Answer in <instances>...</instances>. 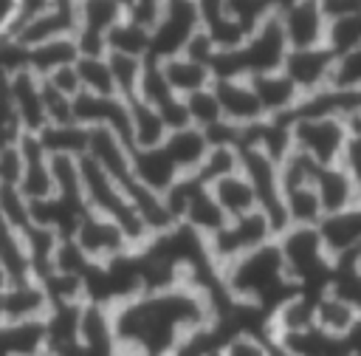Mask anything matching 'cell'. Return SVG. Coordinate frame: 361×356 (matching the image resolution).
<instances>
[{"label":"cell","instance_id":"obj_10","mask_svg":"<svg viewBox=\"0 0 361 356\" xmlns=\"http://www.w3.org/2000/svg\"><path fill=\"white\" fill-rule=\"evenodd\" d=\"M73 240L93 266H104V263H113V260L127 257L130 251H135L133 240L127 237V232L118 223H113L102 215H93V212H87L79 220V226L73 232Z\"/></svg>","mask_w":361,"mask_h":356},{"label":"cell","instance_id":"obj_38","mask_svg":"<svg viewBox=\"0 0 361 356\" xmlns=\"http://www.w3.org/2000/svg\"><path fill=\"white\" fill-rule=\"evenodd\" d=\"M220 353L223 356H271V348H268V336L265 333L243 331V333L228 336L220 345Z\"/></svg>","mask_w":361,"mask_h":356},{"label":"cell","instance_id":"obj_34","mask_svg":"<svg viewBox=\"0 0 361 356\" xmlns=\"http://www.w3.org/2000/svg\"><path fill=\"white\" fill-rule=\"evenodd\" d=\"M183 107H186V116H189V124L197 127V130H212L217 127L223 119V110H220V102L214 96V88H206V90H197L192 96H183Z\"/></svg>","mask_w":361,"mask_h":356},{"label":"cell","instance_id":"obj_26","mask_svg":"<svg viewBox=\"0 0 361 356\" xmlns=\"http://www.w3.org/2000/svg\"><path fill=\"white\" fill-rule=\"evenodd\" d=\"M166 136H169V130H166L164 119L158 116V110L133 99L130 102V150L161 147Z\"/></svg>","mask_w":361,"mask_h":356},{"label":"cell","instance_id":"obj_5","mask_svg":"<svg viewBox=\"0 0 361 356\" xmlns=\"http://www.w3.org/2000/svg\"><path fill=\"white\" fill-rule=\"evenodd\" d=\"M79 28V3L65 0H20V17L11 37L28 51L42 42L71 40Z\"/></svg>","mask_w":361,"mask_h":356},{"label":"cell","instance_id":"obj_21","mask_svg":"<svg viewBox=\"0 0 361 356\" xmlns=\"http://www.w3.org/2000/svg\"><path fill=\"white\" fill-rule=\"evenodd\" d=\"M0 274H3L6 285L34 280V266H31L25 235L3 220H0Z\"/></svg>","mask_w":361,"mask_h":356},{"label":"cell","instance_id":"obj_35","mask_svg":"<svg viewBox=\"0 0 361 356\" xmlns=\"http://www.w3.org/2000/svg\"><path fill=\"white\" fill-rule=\"evenodd\" d=\"M330 90L344 93V96H358L361 93V45L347 51V54H338L333 59Z\"/></svg>","mask_w":361,"mask_h":356},{"label":"cell","instance_id":"obj_9","mask_svg":"<svg viewBox=\"0 0 361 356\" xmlns=\"http://www.w3.org/2000/svg\"><path fill=\"white\" fill-rule=\"evenodd\" d=\"M276 20L285 31L288 48H324L327 42V14L322 0H285L276 3Z\"/></svg>","mask_w":361,"mask_h":356},{"label":"cell","instance_id":"obj_36","mask_svg":"<svg viewBox=\"0 0 361 356\" xmlns=\"http://www.w3.org/2000/svg\"><path fill=\"white\" fill-rule=\"evenodd\" d=\"M324 291L336 294L338 299H344L350 308L361 314V263H336Z\"/></svg>","mask_w":361,"mask_h":356},{"label":"cell","instance_id":"obj_25","mask_svg":"<svg viewBox=\"0 0 361 356\" xmlns=\"http://www.w3.org/2000/svg\"><path fill=\"white\" fill-rule=\"evenodd\" d=\"M209 189H212V198L217 201V206L223 209V215H226L228 220H237V218H243V215L257 212L254 189H251V184L245 181L243 172L226 175V178L209 184Z\"/></svg>","mask_w":361,"mask_h":356},{"label":"cell","instance_id":"obj_12","mask_svg":"<svg viewBox=\"0 0 361 356\" xmlns=\"http://www.w3.org/2000/svg\"><path fill=\"white\" fill-rule=\"evenodd\" d=\"M333 54L327 48H302V51H288L282 73L293 82V88L302 93V99L316 96L330 88V73H333Z\"/></svg>","mask_w":361,"mask_h":356},{"label":"cell","instance_id":"obj_20","mask_svg":"<svg viewBox=\"0 0 361 356\" xmlns=\"http://www.w3.org/2000/svg\"><path fill=\"white\" fill-rule=\"evenodd\" d=\"M313 186H316V195H319V203H322L324 215H333V212H341L347 206L361 203L355 178H353V172L344 164L319 167Z\"/></svg>","mask_w":361,"mask_h":356},{"label":"cell","instance_id":"obj_18","mask_svg":"<svg viewBox=\"0 0 361 356\" xmlns=\"http://www.w3.org/2000/svg\"><path fill=\"white\" fill-rule=\"evenodd\" d=\"M251 88L257 93V102L265 119H290L302 105V93L293 88V82L282 71L254 76Z\"/></svg>","mask_w":361,"mask_h":356},{"label":"cell","instance_id":"obj_39","mask_svg":"<svg viewBox=\"0 0 361 356\" xmlns=\"http://www.w3.org/2000/svg\"><path fill=\"white\" fill-rule=\"evenodd\" d=\"M161 11H164V3H155V0H138V3H124V20H130L133 25L144 28V31H155L158 20H161Z\"/></svg>","mask_w":361,"mask_h":356},{"label":"cell","instance_id":"obj_29","mask_svg":"<svg viewBox=\"0 0 361 356\" xmlns=\"http://www.w3.org/2000/svg\"><path fill=\"white\" fill-rule=\"evenodd\" d=\"M37 141L45 147L48 155H68L82 158L87 153V130L79 124H48Z\"/></svg>","mask_w":361,"mask_h":356},{"label":"cell","instance_id":"obj_14","mask_svg":"<svg viewBox=\"0 0 361 356\" xmlns=\"http://www.w3.org/2000/svg\"><path fill=\"white\" fill-rule=\"evenodd\" d=\"M8 93L17 110V119L23 124L25 136H39L48 127V116H45V96H42V79L37 73L17 71L8 76Z\"/></svg>","mask_w":361,"mask_h":356},{"label":"cell","instance_id":"obj_19","mask_svg":"<svg viewBox=\"0 0 361 356\" xmlns=\"http://www.w3.org/2000/svg\"><path fill=\"white\" fill-rule=\"evenodd\" d=\"M3 297H6V325L45 322V316L51 311V299H48V294H45L39 280L6 285Z\"/></svg>","mask_w":361,"mask_h":356},{"label":"cell","instance_id":"obj_13","mask_svg":"<svg viewBox=\"0 0 361 356\" xmlns=\"http://www.w3.org/2000/svg\"><path fill=\"white\" fill-rule=\"evenodd\" d=\"M20 153H23V172H20L17 189L23 192V198H25L28 203L51 201L54 192H56L51 155H48L45 147L37 141V136H25V138L20 141Z\"/></svg>","mask_w":361,"mask_h":356},{"label":"cell","instance_id":"obj_31","mask_svg":"<svg viewBox=\"0 0 361 356\" xmlns=\"http://www.w3.org/2000/svg\"><path fill=\"white\" fill-rule=\"evenodd\" d=\"M149 45H152V34L138 28V25H133L124 17L107 37V54H124V57L149 59Z\"/></svg>","mask_w":361,"mask_h":356},{"label":"cell","instance_id":"obj_37","mask_svg":"<svg viewBox=\"0 0 361 356\" xmlns=\"http://www.w3.org/2000/svg\"><path fill=\"white\" fill-rule=\"evenodd\" d=\"M234 172H240V150L237 147H209V155L197 170V178L209 186Z\"/></svg>","mask_w":361,"mask_h":356},{"label":"cell","instance_id":"obj_30","mask_svg":"<svg viewBox=\"0 0 361 356\" xmlns=\"http://www.w3.org/2000/svg\"><path fill=\"white\" fill-rule=\"evenodd\" d=\"M135 99L144 102V105H149V107H155V110L161 113L164 107H169V105H172L175 99H180V96L172 93V88H169V82H166V76H164V71H161V62L147 59Z\"/></svg>","mask_w":361,"mask_h":356},{"label":"cell","instance_id":"obj_42","mask_svg":"<svg viewBox=\"0 0 361 356\" xmlns=\"http://www.w3.org/2000/svg\"><path fill=\"white\" fill-rule=\"evenodd\" d=\"M0 288H6V280H3V274H0Z\"/></svg>","mask_w":361,"mask_h":356},{"label":"cell","instance_id":"obj_17","mask_svg":"<svg viewBox=\"0 0 361 356\" xmlns=\"http://www.w3.org/2000/svg\"><path fill=\"white\" fill-rule=\"evenodd\" d=\"M130 161H133V181H135V186H141V189H147L152 195H166L183 178L180 170L172 164V158L166 155L164 147L133 150Z\"/></svg>","mask_w":361,"mask_h":356},{"label":"cell","instance_id":"obj_16","mask_svg":"<svg viewBox=\"0 0 361 356\" xmlns=\"http://www.w3.org/2000/svg\"><path fill=\"white\" fill-rule=\"evenodd\" d=\"M316 297L313 291H293L285 302H279L268 316V336L285 339L299 336L316 328Z\"/></svg>","mask_w":361,"mask_h":356},{"label":"cell","instance_id":"obj_40","mask_svg":"<svg viewBox=\"0 0 361 356\" xmlns=\"http://www.w3.org/2000/svg\"><path fill=\"white\" fill-rule=\"evenodd\" d=\"M20 17V0H0V37H11Z\"/></svg>","mask_w":361,"mask_h":356},{"label":"cell","instance_id":"obj_41","mask_svg":"<svg viewBox=\"0 0 361 356\" xmlns=\"http://www.w3.org/2000/svg\"><path fill=\"white\" fill-rule=\"evenodd\" d=\"M6 325V297H3V288H0V328Z\"/></svg>","mask_w":361,"mask_h":356},{"label":"cell","instance_id":"obj_32","mask_svg":"<svg viewBox=\"0 0 361 356\" xmlns=\"http://www.w3.org/2000/svg\"><path fill=\"white\" fill-rule=\"evenodd\" d=\"M76 73H79L82 93H90V96H116L107 57H79L76 59Z\"/></svg>","mask_w":361,"mask_h":356},{"label":"cell","instance_id":"obj_2","mask_svg":"<svg viewBox=\"0 0 361 356\" xmlns=\"http://www.w3.org/2000/svg\"><path fill=\"white\" fill-rule=\"evenodd\" d=\"M220 285L228 299L259 308L271 316V311L285 302L293 291H299L285 271L282 254L276 240L231 260L228 266L220 268Z\"/></svg>","mask_w":361,"mask_h":356},{"label":"cell","instance_id":"obj_4","mask_svg":"<svg viewBox=\"0 0 361 356\" xmlns=\"http://www.w3.org/2000/svg\"><path fill=\"white\" fill-rule=\"evenodd\" d=\"M293 150L307 155L319 167L341 164L353 141V130L344 113H293L290 119Z\"/></svg>","mask_w":361,"mask_h":356},{"label":"cell","instance_id":"obj_43","mask_svg":"<svg viewBox=\"0 0 361 356\" xmlns=\"http://www.w3.org/2000/svg\"><path fill=\"white\" fill-rule=\"evenodd\" d=\"M39 356H56V353H51V350H45V353H39Z\"/></svg>","mask_w":361,"mask_h":356},{"label":"cell","instance_id":"obj_24","mask_svg":"<svg viewBox=\"0 0 361 356\" xmlns=\"http://www.w3.org/2000/svg\"><path fill=\"white\" fill-rule=\"evenodd\" d=\"M161 71H164L172 93L180 96V99L214 85L212 68H206V65H200V62H195V59H189L183 54L180 57H172V59H164L161 62Z\"/></svg>","mask_w":361,"mask_h":356},{"label":"cell","instance_id":"obj_11","mask_svg":"<svg viewBox=\"0 0 361 356\" xmlns=\"http://www.w3.org/2000/svg\"><path fill=\"white\" fill-rule=\"evenodd\" d=\"M333 263H350L361 257V203L324 215L316 226Z\"/></svg>","mask_w":361,"mask_h":356},{"label":"cell","instance_id":"obj_44","mask_svg":"<svg viewBox=\"0 0 361 356\" xmlns=\"http://www.w3.org/2000/svg\"><path fill=\"white\" fill-rule=\"evenodd\" d=\"M344 356H361V353H353V350H350V353H344Z\"/></svg>","mask_w":361,"mask_h":356},{"label":"cell","instance_id":"obj_7","mask_svg":"<svg viewBox=\"0 0 361 356\" xmlns=\"http://www.w3.org/2000/svg\"><path fill=\"white\" fill-rule=\"evenodd\" d=\"M271 240H276V232H274L271 220L257 209L251 215L228 220L217 235H212L206 240V249H209L212 263L220 271L231 260H237V257H243V254H248V251H254V249H259V246H265Z\"/></svg>","mask_w":361,"mask_h":356},{"label":"cell","instance_id":"obj_23","mask_svg":"<svg viewBox=\"0 0 361 356\" xmlns=\"http://www.w3.org/2000/svg\"><path fill=\"white\" fill-rule=\"evenodd\" d=\"M361 314L355 308H350L344 299H338L330 291H319L316 297V328L333 339L347 342L358 325Z\"/></svg>","mask_w":361,"mask_h":356},{"label":"cell","instance_id":"obj_22","mask_svg":"<svg viewBox=\"0 0 361 356\" xmlns=\"http://www.w3.org/2000/svg\"><path fill=\"white\" fill-rule=\"evenodd\" d=\"M166 155L172 158V164L180 170V175H197L200 164L206 161L209 155V138L203 130L197 127H180V130H172L164 144Z\"/></svg>","mask_w":361,"mask_h":356},{"label":"cell","instance_id":"obj_6","mask_svg":"<svg viewBox=\"0 0 361 356\" xmlns=\"http://www.w3.org/2000/svg\"><path fill=\"white\" fill-rule=\"evenodd\" d=\"M240 172L254 189L257 209L271 220L274 232L282 235L288 229L285 220V201H282V181H279V164L262 153L259 147H240Z\"/></svg>","mask_w":361,"mask_h":356},{"label":"cell","instance_id":"obj_1","mask_svg":"<svg viewBox=\"0 0 361 356\" xmlns=\"http://www.w3.org/2000/svg\"><path fill=\"white\" fill-rule=\"evenodd\" d=\"M217 299L192 285L178 283L161 291L135 294L113 311V328L121 356H172L195 331L214 322Z\"/></svg>","mask_w":361,"mask_h":356},{"label":"cell","instance_id":"obj_27","mask_svg":"<svg viewBox=\"0 0 361 356\" xmlns=\"http://www.w3.org/2000/svg\"><path fill=\"white\" fill-rule=\"evenodd\" d=\"M79 59V48H76V40H54V42H42V45H34L25 51V68L31 73H37L39 79H45L48 73L59 71V68H68V65H76Z\"/></svg>","mask_w":361,"mask_h":356},{"label":"cell","instance_id":"obj_15","mask_svg":"<svg viewBox=\"0 0 361 356\" xmlns=\"http://www.w3.org/2000/svg\"><path fill=\"white\" fill-rule=\"evenodd\" d=\"M214 96L220 102L223 119L234 127H254L265 121L262 107L257 102V93L251 88V79H214Z\"/></svg>","mask_w":361,"mask_h":356},{"label":"cell","instance_id":"obj_28","mask_svg":"<svg viewBox=\"0 0 361 356\" xmlns=\"http://www.w3.org/2000/svg\"><path fill=\"white\" fill-rule=\"evenodd\" d=\"M282 201H285L288 226H319V220L324 218V209L319 203V195H316L313 184L282 189Z\"/></svg>","mask_w":361,"mask_h":356},{"label":"cell","instance_id":"obj_33","mask_svg":"<svg viewBox=\"0 0 361 356\" xmlns=\"http://www.w3.org/2000/svg\"><path fill=\"white\" fill-rule=\"evenodd\" d=\"M107 62H110L116 96L124 99V102H133L135 93H138V82H141V73H144V62L147 59L124 57V54H107Z\"/></svg>","mask_w":361,"mask_h":356},{"label":"cell","instance_id":"obj_3","mask_svg":"<svg viewBox=\"0 0 361 356\" xmlns=\"http://www.w3.org/2000/svg\"><path fill=\"white\" fill-rule=\"evenodd\" d=\"M276 246L288 271V280L299 291H324L333 277V257L327 254L316 226H288L282 235H276Z\"/></svg>","mask_w":361,"mask_h":356},{"label":"cell","instance_id":"obj_8","mask_svg":"<svg viewBox=\"0 0 361 356\" xmlns=\"http://www.w3.org/2000/svg\"><path fill=\"white\" fill-rule=\"evenodd\" d=\"M200 31V3L195 0H166L161 20L152 31L149 59L164 62L180 57L186 42Z\"/></svg>","mask_w":361,"mask_h":356}]
</instances>
